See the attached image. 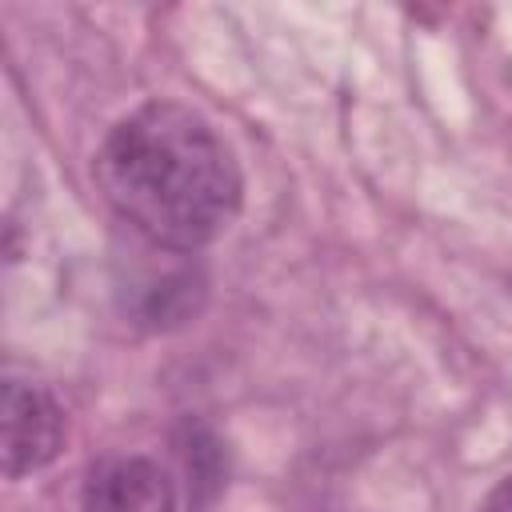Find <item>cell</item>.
Returning <instances> with one entry per match:
<instances>
[{
  "mask_svg": "<svg viewBox=\"0 0 512 512\" xmlns=\"http://www.w3.org/2000/svg\"><path fill=\"white\" fill-rule=\"evenodd\" d=\"M108 204L152 244L196 252L240 212V168L220 132L176 100H148L112 124L96 152Z\"/></svg>",
  "mask_w": 512,
  "mask_h": 512,
  "instance_id": "6da1fadb",
  "label": "cell"
},
{
  "mask_svg": "<svg viewBox=\"0 0 512 512\" xmlns=\"http://www.w3.org/2000/svg\"><path fill=\"white\" fill-rule=\"evenodd\" d=\"M64 408L28 380L4 384V472L12 480L52 464L64 448Z\"/></svg>",
  "mask_w": 512,
  "mask_h": 512,
  "instance_id": "7a4b0ae2",
  "label": "cell"
},
{
  "mask_svg": "<svg viewBox=\"0 0 512 512\" xmlns=\"http://www.w3.org/2000/svg\"><path fill=\"white\" fill-rule=\"evenodd\" d=\"M80 512H176V488L148 456H104L80 484Z\"/></svg>",
  "mask_w": 512,
  "mask_h": 512,
  "instance_id": "3957f363",
  "label": "cell"
},
{
  "mask_svg": "<svg viewBox=\"0 0 512 512\" xmlns=\"http://www.w3.org/2000/svg\"><path fill=\"white\" fill-rule=\"evenodd\" d=\"M476 512H512V476H504V480L480 500Z\"/></svg>",
  "mask_w": 512,
  "mask_h": 512,
  "instance_id": "277c9868",
  "label": "cell"
}]
</instances>
